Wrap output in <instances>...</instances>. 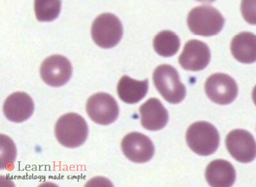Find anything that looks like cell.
Instances as JSON below:
<instances>
[{
	"instance_id": "obj_1",
	"label": "cell",
	"mask_w": 256,
	"mask_h": 187,
	"mask_svg": "<svg viewBox=\"0 0 256 187\" xmlns=\"http://www.w3.org/2000/svg\"><path fill=\"white\" fill-rule=\"evenodd\" d=\"M187 24L195 35L210 37L220 32L225 24V19L217 9L212 6H203L192 9L188 14Z\"/></svg>"
},
{
	"instance_id": "obj_2",
	"label": "cell",
	"mask_w": 256,
	"mask_h": 187,
	"mask_svg": "<svg viewBox=\"0 0 256 187\" xmlns=\"http://www.w3.org/2000/svg\"><path fill=\"white\" fill-rule=\"evenodd\" d=\"M187 144L196 154L209 156L216 152L220 144V134L214 125L206 122L194 123L186 134Z\"/></svg>"
},
{
	"instance_id": "obj_3",
	"label": "cell",
	"mask_w": 256,
	"mask_h": 187,
	"mask_svg": "<svg viewBox=\"0 0 256 187\" xmlns=\"http://www.w3.org/2000/svg\"><path fill=\"white\" fill-rule=\"evenodd\" d=\"M56 136L58 142L66 148H76L86 142L88 129L81 116L76 113L65 114L56 125Z\"/></svg>"
},
{
	"instance_id": "obj_4",
	"label": "cell",
	"mask_w": 256,
	"mask_h": 187,
	"mask_svg": "<svg viewBox=\"0 0 256 187\" xmlns=\"http://www.w3.org/2000/svg\"><path fill=\"white\" fill-rule=\"evenodd\" d=\"M153 81L157 90L166 102L178 104L184 101L186 90L180 80L178 70L172 66H158L153 74Z\"/></svg>"
},
{
	"instance_id": "obj_5",
	"label": "cell",
	"mask_w": 256,
	"mask_h": 187,
	"mask_svg": "<svg viewBox=\"0 0 256 187\" xmlns=\"http://www.w3.org/2000/svg\"><path fill=\"white\" fill-rule=\"evenodd\" d=\"M91 35L96 44L100 47L112 48L118 45L122 38V22L113 14H102L94 22Z\"/></svg>"
},
{
	"instance_id": "obj_6",
	"label": "cell",
	"mask_w": 256,
	"mask_h": 187,
	"mask_svg": "<svg viewBox=\"0 0 256 187\" xmlns=\"http://www.w3.org/2000/svg\"><path fill=\"white\" fill-rule=\"evenodd\" d=\"M86 108L91 120L100 125L112 124L116 122L120 114L116 100L104 92L96 94L89 98Z\"/></svg>"
},
{
	"instance_id": "obj_7",
	"label": "cell",
	"mask_w": 256,
	"mask_h": 187,
	"mask_svg": "<svg viewBox=\"0 0 256 187\" xmlns=\"http://www.w3.org/2000/svg\"><path fill=\"white\" fill-rule=\"evenodd\" d=\"M205 90L212 102L224 106L234 101L238 88L232 77L226 74H216L208 78L205 84Z\"/></svg>"
},
{
	"instance_id": "obj_8",
	"label": "cell",
	"mask_w": 256,
	"mask_h": 187,
	"mask_svg": "<svg viewBox=\"0 0 256 187\" xmlns=\"http://www.w3.org/2000/svg\"><path fill=\"white\" fill-rule=\"evenodd\" d=\"M40 76L48 86H61L72 77V68L70 61L62 56L48 57L40 66Z\"/></svg>"
},
{
	"instance_id": "obj_9",
	"label": "cell",
	"mask_w": 256,
	"mask_h": 187,
	"mask_svg": "<svg viewBox=\"0 0 256 187\" xmlns=\"http://www.w3.org/2000/svg\"><path fill=\"white\" fill-rule=\"evenodd\" d=\"M228 152L240 162H251L256 158V141L252 134L244 130L230 132L226 138Z\"/></svg>"
},
{
	"instance_id": "obj_10",
	"label": "cell",
	"mask_w": 256,
	"mask_h": 187,
	"mask_svg": "<svg viewBox=\"0 0 256 187\" xmlns=\"http://www.w3.org/2000/svg\"><path fill=\"white\" fill-rule=\"evenodd\" d=\"M121 148L126 158L136 163L148 162L154 154L152 140L138 132L126 134L121 142Z\"/></svg>"
},
{
	"instance_id": "obj_11",
	"label": "cell",
	"mask_w": 256,
	"mask_h": 187,
	"mask_svg": "<svg viewBox=\"0 0 256 187\" xmlns=\"http://www.w3.org/2000/svg\"><path fill=\"white\" fill-rule=\"evenodd\" d=\"M211 54L209 47L198 40H191L185 44L179 57V62L184 70L200 72L209 64Z\"/></svg>"
},
{
	"instance_id": "obj_12",
	"label": "cell",
	"mask_w": 256,
	"mask_h": 187,
	"mask_svg": "<svg viewBox=\"0 0 256 187\" xmlns=\"http://www.w3.org/2000/svg\"><path fill=\"white\" fill-rule=\"evenodd\" d=\"M34 111V102L26 93L17 92L6 98L4 112L10 122H22L28 120Z\"/></svg>"
},
{
	"instance_id": "obj_13",
	"label": "cell",
	"mask_w": 256,
	"mask_h": 187,
	"mask_svg": "<svg viewBox=\"0 0 256 187\" xmlns=\"http://www.w3.org/2000/svg\"><path fill=\"white\" fill-rule=\"evenodd\" d=\"M141 124L146 130L158 131L168 122V113L157 98H150L140 107Z\"/></svg>"
},
{
	"instance_id": "obj_14",
	"label": "cell",
	"mask_w": 256,
	"mask_h": 187,
	"mask_svg": "<svg viewBox=\"0 0 256 187\" xmlns=\"http://www.w3.org/2000/svg\"><path fill=\"white\" fill-rule=\"evenodd\" d=\"M206 179L212 186H232L236 180V170L228 161L216 160L208 166L206 170Z\"/></svg>"
},
{
	"instance_id": "obj_15",
	"label": "cell",
	"mask_w": 256,
	"mask_h": 187,
	"mask_svg": "<svg viewBox=\"0 0 256 187\" xmlns=\"http://www.w3.org/2000/svg\"><path fill=\"white\" fill-rule=\"evenodd\" d=\"M230 49L233 56L240 62L252 64L256 60V36L251 32H242L232 40Z\"/></svg>"
},
{
	"instance_id": "obj_16",
	"label": "cell",
	"mask_w": 256,
	"mask_h": 187,
	"mask_svg": "<svg viewBox=\"0 0 256 187\" xmlns=\"http://www.w3.org/2000/svg\"><path fill=\"white\" fill-rule=\"evenodd\" d=\"M148 88V79L138 81L125 75L118 82V93L120 99L126 104H136L146 96Z\"/></svg>"
},
{
	"instance_id": "obj_17",
	"label": "cell",
	"mask_w": 256,
	"mask_h": 187,
	"mask_svg": "<svg viewBox=\"0 0 256 187\" xmlns=\"http://www.w3.org/2000/svg\"><path fill=\"white\" fill-rule=\"evenodd\" d=\"M180 38L170 30L161 32L155 36L153 46L159 56L170 57L178 53L180 48Z\"/></svg>"
},
{
	"instance_id": "obj_18",
	"label": "cell",
	"mask_w": 256,
	"mask_h": 187,
	"mask_svg": "<svg viewBox=\"0 0 256 187\" xmlns=\"http://www.w3.org/2000/svg\"><path fill=\"white\" fill-rule=\"evenodd\" d=\"M60 10V1L36 0L35 2L36 18L40 22H50L56 19Z\"/></svg>"
}]
</instances>
